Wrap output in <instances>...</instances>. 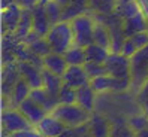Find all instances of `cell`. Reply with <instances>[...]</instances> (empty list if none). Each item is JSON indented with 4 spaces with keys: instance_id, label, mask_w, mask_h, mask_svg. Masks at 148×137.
Segmentation results:
<instances>
[{
    "instance_id": "6da1fadb",
    "label": "cell",
    "mask_w": 148,
    "mask_h": 137,
    "mask_svg": "<svg viewBox=\"0 0 148 137\" xmlns=\"http://www.w3.org/2000/svg\"><path fill=\"white\" fill-rule=\"evenodd\" d=\"M47 40L49 42L53 52L64 54L66 51L75 43L72 25L69 21H60L51 27L49 33L47 34Z\"/></svg>"
},
{
    "instance_id": "7a4b0ae2",
    "label": "cell",
    "mask_w": 148,
    "mask_h": 137,
    "mask_svg": "<svg viewBox=\"0 0 148 137\" xmlns=\"http://www.w3.org/2000/svg\"><path fill=\"white\" fill-rule=\"evenodd\" d=\"M51 113L57 116L67 128L88 124L91 119V112H88L87 109L76 104V103H73V104H58Z\"/></svg>"
},
{
    "instance_id": "3957f363",
    "label": "cell",
    "mask_w": 148,
    "mask_h": 137,
    "mask_svg": "<svg viewBox=\"0 0 148 137\" xmlns=\"http://www.w3.org/2000/svg\"><path fill=\"white\" fill-rule=\"evenodd\" d=\"M147 79H148V46L139 49L130 58V81H132L130 87L138 92Z\"/></svg>"
},
{
    "instance_id": "277c9868",
    "label": "cell",
    "mask_w": 148,
    "mask_h": 137,
    "mask_svg": "<svg viewBox=\"0 0 148 137\" xmlns=\"http://www.w3.org/2000/svg\"><path fill=\"white\" fill-rule=\"evenodd\" d=\"M71 25H72V31H73V37H75L76 45L85 48V46L93 43L96 21H94V18L91 16L90 12L76 16L75 20L71 21Z\"/></svg>"
},
{
    "instance_id": "5b68a950",
    "label": "cell",
    "mask_w": 148,
    "mask_h": 137,
    "mask_svg": "<svg viewBox=\"0 0 148 137\" xmlns=\"http://www.w3.org/2000/svg\"><path fill=\"white\" fill-rule=\"evenodd\" d=\"M90 85L91 88L97 92V94H102V92H121V91H126L127 88H130L132 85V81L130 78H114L111 75H102V76H97L90 81Z\"/></svg>"
},
{
    "instance_id": "8992f818",
    "label": "cell",
    "mask_w": 148,
    "mask_h": 137,
    "mask_svg": "<svg viewBox=\"0 0 148 137\" xmlns=\"http://www.w3.org/2000/svg\"><path fill=\"white\" fill-rule=\"evenodd\" d=\"M2 124H3L5 134H11V133L32 127L29 119L20 112V109H14V107H9L2 112Z\"/></svg>"
},
{
    "instance_id": "52a82bcc",
    "label": "cell",
    "mask_w": 148,
    "mask_h": 137,
    "mask_svg": "<svg viewBox=\"0 0 148 137\" xmlns=\"http://www.w3.org/2000/svg\"><path fill=\"white\" fill-rule=\"evenodd\" d=\"M108 75L114 78H130V58L121 52H111L105 61Z\"/></svg>"
},
{
    "instance_id": "ba28073f",
    "label": "cell",
    "mask_w": 148,
    "mask_h": 137,
    "mask_svg": "<svg viewBox=\"0 0 148 137\" xmlns=\"http://www.w3.org/2000/svg\"><path fill=\"white\" fill-rule=\"evenodd\" d=\"M18 70L21 78L27 82L32 90L33 88H40L43 87V79H42V67L29 63V61H16Z\"/></svg>"
},
{
    "instance_id": "9c48e42d",
    "label": "cell",
    "mask_w": 148,
    "mask_h": 137,
    "mask_svg": "<svg viewBox=\"0 0 148 137\" xmlns=\"http://www.w3.org/2000/svg\"><path fill=\"white\" fill-rule=\"evenodd\" d=\"M23 15V7L18 3H11L2 9V27L3 33H15Z\"/></svg>"
},
{
    "instance_id": "30bf717a",
    "label": "cell",
    "mask_w": 148,
    "mask_h": 137,
    "mask_svg": "<svg viewBox=\"0 0 148 137\" xmlns=\"http://www.w3.org/2000/svg\"><path fill=\"white\" fill-rule=\"evenodd\" d=\"M63 83L69 85L75 90L84 87V85H90V78L87 75L84 66H69L67 70L64 72V75L62 76Z\"/></svg>"
},
{
    "instance_id": "8fae6325",
    "label": "cell",
    "mask_w": 148,
    "mask_h": 137,
    "mask_svg": "<svg viewBox=\"0 0 148 137\" xmlns=\"http://www.w3.org/2000/svg\"><path fill=\"white\" fill-rule=\"evenodd\" d=\"M36 128L39 130V133H40L42 137H58L67 127L62 121H60L57 116H54L53 113H48L36 125Z\"/></svg>"
},
{
    "instance_id": "7c38bea8",
    "label": "cell",
    "mask_w": 148,
    "mask_h": 137,
    "mask_svg": "<svg viewBox=\"0 0 148 137\" xmlns=\"http://www.w3.org/2000/svg\"><path fill=\"white\" fill-rule=\"evenodd\" d=\"M32 15H33V31H36L42 37H47V34L49 33L53 24H51L48 15H47L45 5L38 3L32 9Z\"/></svg>"
},
{
    "instance_id": "4fadbf2b",
    "label": "cell",
    "mask_w": 148,
    "mask_h": 137,
    "mask_svg": "<svg viewBox=\"0 0 148 137\" xmlns=\"http://www.w3.org/2000/svg\"><path fill=\"white\" fill-rule=\"evenodd\" d=\"M18 109H20V112L29 119V122H30L32 125H34V127H36V125L42 121V119L48 115L47 110L43 109L42 106H39L38 103H34L32 98L24 100L21 104L18 106Z\"/></svg>"
},
{
    "instance_id": "5bb4252c",
    "label": "cell",
    "mask_w": 148,
    "mask_h": 137,
    "mask_svg": "<svg viewBox=\"0 0 148 137\" xmlns=\"http://www.w3.org/2000/svg\"><path fill=\"white\" fill-rule=\"evenodd\" d=\"M20 78H21V75H20L16 61L3 64V78H2V92H3V97H9L11 96L14 85L16 83V81H18Z\"/></svg>"
},
{
    "instance_id": "9a60e30c",
    "label": "cell",
    "mask_w": 148,
    "mask_h": 137,
    "mask_svg": "<svg viewBox=\"0 0 148 137\" xmlns=\"http://www.w3.org/2000/svg\"><path fill=\"white\" fill-rule=\"evenodd\" d=\"M29 98H32L34 103H38L39 106H42L48 113H51V112H53V110L60 104L58 97L51 96V94H49L45 88H43V87H40V88H33V90L30 91Z\"/></svg>"
},
{
    "instance_id": "2e32d148",
    "label": "cell",
    "mask_w": 148,
    "mask_h": 137,
    "mask_svg": "<svg viewBox=\"0 0 148 137\" xmlns=\"http://www.w3.org/2000/svg\"><path fill=\"white\" fill-rule=\"evenodd\" d=\"M67 61L63 54H57V52H51L47 57L42 58V68L45 70H49L58 76H63L64 72L67 70Z\"/></svg>"
},
{
    "instance_id": "e0dca14e",
    "label": "cell",
    "mask_w": 148,
    "mask_h": 137,
    "mask_svg": "<svg viewBox=\"0 0 148 137\" xmlns=\"http://www.w3.org/2000/svg\"><path fill=\"white\" fill-rule=\"evenodd\" d=\"M147 27H148V20L142 11L133 16H129V18L123 20V28H124L126 37H132L133 34L139 31H145Z\"/></svg>"
},
{
    "instance_id": "ac0fdd59",
    "label": "cell",
    "mask_w": 148,
    "mask_h": 137,
    "mask_svg": "<svg viewBox=\"0 0 148 137\" xmlns=\"http://www.w3.org/2000/svg\"><path fill=\"white\" fill-rule=\"evenodd\" d=\"M30 91H32V87L23 78H20L18 81H16V83L14 85L11 96L8 97V98H9V107L18 109V106L21 104V103L29 98Z\"/></svg>"
},
{
    "instance_id": "d6986e66",
    "label": "cell",
    "mask_w": 148,
    "mask_h": 137,
    "mask_svg": "<svg viewBox=\"0 0 148 137\" xmlns=\"http://www.w3.org/2000/svg\"><path fill=\"white\" fill-rule=\"evenodd\" d=\"M90 11L88 0H71V3L63 7V15L62 21H69L75 20L76 16H79L82 14H87Z\"/></svg>"
},
{
    "instance_id": "ffe728a7",
    "label": "cell",
    "mask_w": 148,
    "mask_h": 137,
    "mask_svg": "<svg viewBox=\"0 0 148 137\" xmlns=\"http://www.w3.org/2000/svg\"><path fill=\"white\" fill-rule=\"evenodd\" d=\"M96 92L91 85H84V87L76 90V104L82 106L88 112H93L94 109V100H96Z\"/></svg>"
},
{
    "instance_id": "44dd1931",
    "label": "cell",
    "mask_w": 148,
    "mask_h": 137,
    "mask_svg": "<svg viewBox=\"0 0 148 137\" xmlns=\"http://www.w3.org/2000/svg\"><path fill=\"white\" fill-rule=\"evenodd\" d=\"M42 79H43V88H45L51 96L58 97V92L63 87V79L62 76H58L49 70L42 68Z\"/></svg>"
},
{
    "instance_id": "7402d4cb",
    "label": "cell",
    "mask_w": 148,
    "mask_h": 137,
    "mask_svg": "<svg viewBox=\"0 0 148 137\" xmlns=\"http://www.w3.org/2000/svg\"><path fill=\"white\" fill-rule=\"evenodd\" d=\"M109 54H111L109 49L103 48V46H99L96 43H91L88 46H85V57H87V61H90V63L105 64Z\"/></svg>"
},
{
    "instance_id": "603a6c76",
    "label": "cell",
    "mask_w": 148,
    "mask_h": 137,
    "mask_svg": "<svg viewBox=\"0 0 148 137\" xmlns=\"http://www.w3.org/2000/svg\"><path fill=\"white\" fill-rule=\"evenodd\" d=\"M63 55H64V58H66V61H67L69 66H84L87 63L85 48L76 45V43H73Z\"/></svg>"
},
{
    "instance_id": "cb8c5ba5",
    "label": "cell",
    "mask_w": 148,
    "mask_h": 137,
    "mask_svg": "<svg viewBox=\"0 0 148 137\" xmlns=\"http://www.w3.org/2000/svg\"><path fill=\"white\" fill-rule=\"evenodd\" d=\"M33 30V15H32V9H23V15H21V20L20 24L16 27L14 36L21 40L25 34H29Z\"/></svg>"
},
{
    "instance_id": "d4e9b609",
    "label": "cell",
    "mask_w": 148,
    "mask_h": 137,
    "mask_svg": "<svg viewBox=\"0 0 148 137\" xmlns=\"http://www.w3.org/2000/svg\"><path fill=\"white\" fill-rule=\"evenodd\" d=\"M93 43L111 51V34H109L108 27L103 22H96L94 34H93Z\"/></svg>"
},
{
    "instance_id": "484cf974",
    "label": "cell",
    "mask_w": 148,
    "mask_h": 137,
    "mask_svg": "<svg viewBox=\"0 0 148 137\" xmlns=\"http://www.w3.org/2000/svg\"><path fill=\"white\" fill-rule=\"evenodd\" d=\"M111 127L105 121V118L100 116H91L90 119V134L91 137H109Z\"/></svg>"
},
{
    "instance_id": "4316f807",
    "label": "cell",
    "mask_w": 148,
    "mask_h": 137,
    "mask_svg": "<svg viewBox=\"0 0 148 137\" xmlns=\"http://www.w3.org/2000/svg\"><path fill=\"white\" fill-rule=\"evenodd\" d=\"M117 5H118V0H88L90 11L105 14V15L115 12Z\"/></svg>"
},
{
    "instance_id": "83f0119b",
    "label": "cell",
    "mask_w": 148,
    "mask_h": 137,
    "mask_svg": "<svg viewBox=\"0 0 148 137\" xmlns=\"http://www.w3.org/2000/svg\"><path fill=\"white\" fill-rule=\"evenodd\" d=\"M45 11H47V15L51 21V24H57L62 21V15H63V6L60 5L56 0H48L45 3Z\"/></svg>"
},
{
    "instance_id": "f1b7e54d",
    "label": "cell",
    "mask_w": 148,
    "mask_h": 137,
    "mask_svg": "<svg viewBox=\"0 0 148 137\" xmlns=\"http://www.w3.org/2000/svg\"><path fill=\"white\" fill-rule=\"evenodd\" d=\"M29 48H30V51H32L33 54H36V55L40 57V58L47 57L48 54L53 52V48H51V45H49V42L47 40V37L38 39L36 42H33Z\"/></svg>"
},
{
    "instance_id": "f546056e",
    "label": "cell",
    "mask_w": 148,
    "mask_h": 137,
    "mask_svg": "<svg viewBox=\"0 0 148 137\" xmlns=\"http://www.w3.org/2000/svg\"><path fill=\"white\" fill-rule=\"evenodd\" d=\"M127 125L132 128L135 133L144 130V128H148V115L145 112L139 113V115H133L127 119Z\"/></svg>"
},
{
    "instance_id": "4dcf8cb0",
    "label": "cell",
    "mask_w": 148,
    "mask_h": 137,
    "mask_svg": "<svg viewBox=\"0 0 148 137\" xmlns=\"http://www.w3.org/2000/svg\"><path fill=\"white\" fill-rule=\"evenodd\" d=\"M58 101L60 104H73V103H76V90L63 83L62 90L58 92Z\"/></svg>"
},
{
    "instance_id": "1f68e13d",
    "label": "cell",
    "mask_w": 148,
    "mask_h": 137,
    "mask_svg": "<svg viewBox=\"0 0 148 137\" xmlns=\"http://www.w3.org/2000/svg\"><path fill=\"white\" fill-rule=\"evenodd\" d=\"M109 137H135V131L127 125V122H120L111 128Z\"/></svg>"
},
{
    "instance_id": "d6a6232c",
    "label": "cell",
    "mask_w": 148,
    "mask_h": 137,
    "mask_svg": "<svg viewBox=\"0 0 148 137\" xmlns=\"http://www.w3.org/2000/svg\"><path fill=\"white\" fill-rule=\"evenodd\" d=\"M84 68H85V72H87V75H88L90 79H94V78H97V76H102V75H106L108 73L105 64H99V63H90V61H87L84 64Z\"/></svg>"
},
{
    "instance_id": "836d02e7",
    "label": "cell",
    "mask_w": 148,
    "mask_h": 137,
    "mask_svg": "<svg viewBox=\"0 0 148 137\" xmlns=\"http://www.w3.org/2000/svg\"><path fill=\"white\" fill-rule=\"evenodd\" d=\"M138 103L141 106L142 112H145L148 115V79L141 87V90L138 91Z\"/></svg>"
},
{
    "instance_id": "e575fe53",
    "label": "cell",
    "mask_w": 148,
    "mask_h": 137,
    "mask_svg": "<svg viewBox=\"0 0 148 137\" xmlns=\"http://www.w3.org/2000/svg\"><path fill=\"white\" fill-rule=\"evenodd\" d=\"M8 137H42L39 130L34 125L29 127V128H24V130H20V131H15V133H11L8 134Z\"/></svg>"
},
{
    "instance_id": "d590c367",
    "label": "cell",
    "mask_w": 148,
    "mask_h": 137,
    "mask_svg": "<svg viewBox=\"0 0 148 137\" xmlns=\"http://www.w3.org/2000/svg\"><path fill=\"white\" fill-rule=\"evenodd\" d=\"M130 39H132V42L135 43V46H136L138 49H142V48L148 46V30L139 31V33L133 34Z\"/></svg>"
},
{
    "instance_id": "8d00e7d4",
    "label": "cell",
    "mask_w": 148,
    "mask_h": 137,
    "mask_svg": "<svg viewBox=\"0 0 148 137\" xmlns=\"http://www.w3.org/2000/svg\"><path fill=\"white\" fill-rule=\"evenodd\" d=\"M138 51H139V49L135 46V43L132 42V39L127 37L126 42H124V45H123V48H121V54L126 55V57H129V58H132V57L138 52Z\"/></svg>"
},
{
    "instance_id": "74e56055",
    "label": "cell",
    "mask_w": 148,
    "mask_h": 137,
    "mask_svg": "<svg viewBox=\"0 0 148 137\" xmlns=\"http://www.w3.org/2000/svg\"><path fill=\"white\" fill-rule=\"evenodd\" d=\"M40 37H42V36H39V34H38L36 31H33V30H32L29 34H25V36H24L20 42H21V43H24L25 46H30V45L33 43V42H36V40H38V39H40Z\"/></svg>"
},
{
    "instance_id": "f35d334b",
    "label": "cell",
    "mask_w": 148,
    "mask_h": 137,
    "mask_svg": "<svg viewBox=\"0 0 148 137\" xmlns=\"http://www.w3.org/2000/svg\"><path fill=\"white\" fill-rule=\"evenodd\" d=\"M15 3H18L23 9H33L39 2L38 0H15Z\"/></svg>"
},
{
    "instance_id": "ab89813d",
    "label": "cell",
    "mask_w": 148,
    "mask_h": 137,
    "mask_svg": "<svg viewBox=\"0 0 148 137\" xmlns=\"http://www.w3.org/2000/svg\"><path fill=\"white\" fill-rule=\"evenodd\" d=\"M136 2L139 3V6H141V9H142V12L145 14V16H147V20H148V0H136ZM147 30H148V27H147Z\"/></svg>"
},
{
    "instance_id": "60d3db41",
    "label": "cell",
    "mask_w": 148,
    "mask_h": 137,
    "mask_svg": "<svg viewBox=\"0 0 148 137\" xmlns=\"http://www.w3.org/2000/svg\"><path fill=\"white\" fill-rule=\"evenodd\" d=\"M135 137H148V128H144V130L135 133Z\"/></svg>"
},
{
    "instance_id": "b9f144b4",
    "label": "cell",
    "mask_w": 148,
    "mask_h": 137,
    "mask_svg": "<svg viewBox=\"0 0 148 137\" xmlns=\"http://www.w3.org/2000/svg\"><path fill=\"white\" fill-rule=\"evenodd\" d=\"M56 2H58L60 5H62V6L64 7V6H67L69 3H71V0H56Z\"/></svg>"
},
{
    "instance_id": "7bdbcfd3",
    "label": "cell",
    "mask_w": 148,
    "mask_h": 137,
    "mask_svg": "<svg viewBox=\"0 0 148 137\" xmlns=\"http://www.w3.org/2000/svg\"><path fill=\"white\" fill-rule=\"evenodd\" d=\"M127 2H130V0H118V5H121V3H127ZM117 5V6H118Z\"/></svg>"
},
{
    "instance_id": "ee69618b",
    "label": "cell",
    "mask_w": 148,
    "mask_h": 137,
    "mask_svg": "<svg viewBox=\"0 0 148 137\" xmlns=\"http://www.w3.org/2000/svg\"><path fill=\"white\" fill-rule=\"evenodd\" d=\"M38 2H39V3H40V5H45V3H47V2H48V0H38Z\"/></svg>"
}]
</instances>
